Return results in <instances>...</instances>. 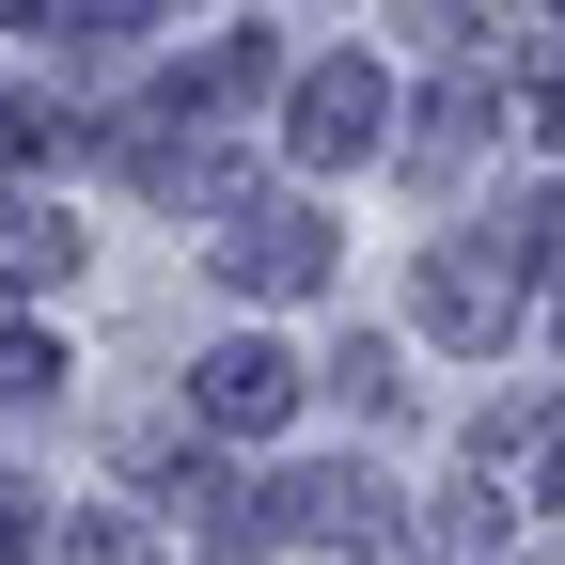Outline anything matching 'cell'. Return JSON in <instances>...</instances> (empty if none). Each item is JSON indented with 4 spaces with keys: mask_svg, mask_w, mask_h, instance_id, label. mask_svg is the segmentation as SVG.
I'll return each mask as SVG.
<instances>
[{
    "mask_svg": "<svg viewBox=\"0 0 565 565\" xmlns=\"http://www.w3.org/2000/svg\"><path fill=\"white\" fill-rule=\"evenodd\" d=\"M189 408L221 424V440H267V424L299 408V362H282V345H252V330H236V345H204V362H189Z\"/></svg>",
    "mask_w": 565,
    "mask_h": 565,
    "instance_id": "cell-4",
    "label": "cell"
},
{
    "mask_svg": "<svg viewBox=\"0 0 565 565\" xmlns=\"http://www.w3.org/2000/svg\"><path fill=\"white\" fill-rule=\"evenodd\" d=\"M408 126H424V158H471V141H487V79H440Z\"/></svg>",
    "mask_w": 565,
    "mask_h": 565,
    "instance_id": "cell-6",
    "label": "cell"
},
{
    "mask_svg": "<svg viewBox=\"0 0 565 565\" xmlns=\"http://www.w3.org/2000/svg\"><path fill=\"white\" fill-rule=\"evenodd\" d=\"M377 110H393V95H377V63H345V47H330L315 79L282 95V141H299L315 173H345V158H377Z\"/></svg>",
    "mask_w": 565,
    "mask_h": 565,
    "instance_id": "cell-2",
    "label": "cell"
},
{
    "mask_svg": "<svg viewBox=\"0 0 565 565\" xmlns=\"http://www.w3.org/2000/svg\"><path fill=\"white\" fill-rule=\"evenodd\" d=\"M550 503H565V440H550Z\"/></svg>",
    "mask_w": 565,
    "mask_h": 565,
    "instance_id": "cell-11",
    "label": "cell"
},
{
    "mask_svg": "<svg viewBox=\"0 0 565 565\" xmlns=\"http://www.w3.org/2000/svg\"><path fill=\"white\" fill-rule=\"evenodd\" d=\"M47 17H63V32H141L158 0H47Z\"/></svg>",
    "mask_w": 565,
    "mask_h": 565,
    "instance_id": "cell-9",
    "label": "cell"
},
{
    "mask_svg": "<svg viewBox=\"0 0 565 565\" xmlns=\"http://www.w3.org/2000/svg\"><path fill=\"white\" fill-rule=\"evenodd\" d=\"M221 282H236V299H315V282H330V221H315V204L221 221Z\"/></svg>",
    "mask_w": 565,
    "mask_h": 565,
    "instance_id": "cell-1",
    "label": "cell"
},
{
    "mask_svg": "<svg viewBox=\"0 0 565 565\" xmlns=\"http://www.w3.org/2000/svg\"><path fill=\"white\" fill-rule=\"evenodd\" d=\"M47 565H141V534H126V519H95V503H79V519H63V534H47Z\"/></svg>",
    "mask_w": 565,
    "mask_h": 565,
    "instance_id": "cell-8",
    "label": "cell"
},
{
    "mask_svg": "<svg viewBox=\"0 0 565 565\" xmlns=\"http://www.w3.org/2000/svg\"><path fill=\"white\" fill-rule=\"evenodd\" d=\"M534 252H550V267H565V189H550V221H534Z\"/></svg>",
    "mask_w": 565,
    "mask_h": 565,
    "instance_id": "cell-10",
    "label": "cell"
},
{
    "mask_svg": "<svg viewBox=\"0 0 565 565\" xmlns=\"http://www.w3.org/2000/svg\"><path fill=\"white\" fill-rule=\"evenodd\" d=\"M63 267H79V221H63V204H0V282H63Z\"/></svg>",
    "mask_w": 565,
    "mask_h": 565,
    "instance_id": "cell-5",
    "label": "cell"
},
{
    "mask_svg": "<svg viewBox=\"0 0 565 565\" xmlns=\"http://www.w3.org/2000/svg\"><path fill=\"white\" fill-rule=\"evenodd\" d=\"M424 330H440V345H503V330H519V267H503V236L424 252Z\"/></svg>",
    "mask_w": 565,
    "mask_h": 565,
    "instance_id": "cell-3",
    "label": "cell"
},
{
    "mask_svg": "<svg viewBox=\"0 0 565 565\" xmlns=\"http://www.w3.org/2000/svg\"><path fill=\"white\" fill-rule=\"evenodd\" d=\"M0 17H32V0H0Z\"/></svg>",
    "mask_w": 565,
    "mask_h": 565,
    "instance_id": "cell-12",
    "label": "cell"
},
{
    "mask_svg": "<svg viewBox=\"0 0 565 565\" xmlns=\"http://www.w3.org/2000/svg\"><path fill=\"white\" fill-rule=\"evenodd\" d=\"M63 393V345L47 330H0V408H47Z\"/></svg>",
    "mask_w": 565,
    "mask_h": 565,
    "instance_id": "cell-7",
    "label": "cell"
}]
</instances>
